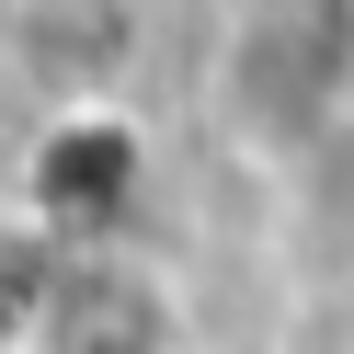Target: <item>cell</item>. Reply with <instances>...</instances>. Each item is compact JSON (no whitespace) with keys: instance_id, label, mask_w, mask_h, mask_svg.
Returning a JSON list of instances; mask_svg holds the SVG:
<instances>
[{"instance_id":"2","label":"cell","mask_w":354,"mask_h":354,"mask_svg":"<svg viewBox=\"0 0 354 354\" xmlns=\"http://www.w3.org/2000/svg\"><path fill=\"white\" fill-rule=\"evenodd\" d=\"M126 194H138V126L126 115H57L24 160V206L35 240H115Z\"/></svg>"},{"instance_id":"3","label":"cell","mask_w":354,"mask_h":354,"mask_svg":"<svg viewBox=\"0 0 354 354\" xmlns=\"http://www.w3.org/2000/svg\"><path fill=\"white\" fill-rule=\"evenodd\" d=\"M35 354H171V297L115 252H69L46 320H35Z\"/></svg>"},{"instance_id":"1","label":"cell","mask_w":354,"mask_h":354,"mask_svg":"<svg viewBox=\"0 0 354 354\" xmlns=\"http://www.w3.org/2000/svg\"><path fill=\"white\" fill-rule=\"evenodd\" d=\"M354 24L343 12H263V24L229 35V57H217V92H229V115L252 126L263 149H320L331 103H343L354 80Z\"/></svg>"},{"instance_id":"4","label":"cell","mask_w":354,"mask_h":354,"mask_svg":"<svg viewBox=\"0 0 354 354\" xmlns=\"http://www.w3.org/2000/svg\"><path fill=\"white\" fill-rule=\"evenodd\" d=\"M308 354H354V286L331 308H308Z\"/></svg>"}]
</instances>
